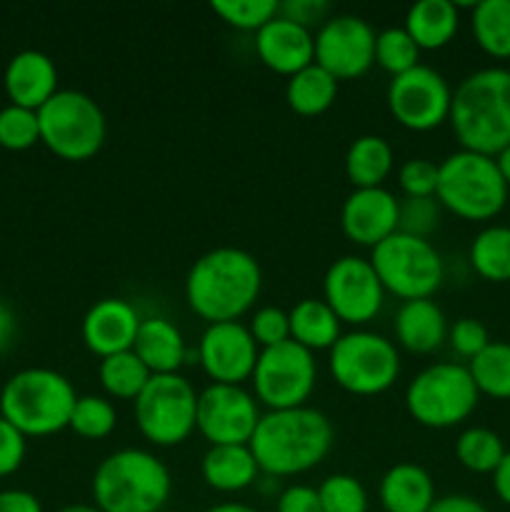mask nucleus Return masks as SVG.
Here are the masks:
<instances>
[{"label": "nucleus", "mask_w": 510, "mask_h": 512, "mask_svg": "<svg viewBox=\"0 0 510 512\" xmlns=\"http://www.w3.org/2000/svg\"><path fill=\"white\" fill-rule=\"evenodd\" d=\"M333 443L335 430L328 415L303 405L263 413L248 445L260 473L278 480L318 468L333 450Z\"/></svg>", "instance_id": "f257e3e1"}, {"label": "nucleus", "mask_w": 510, "mask_h": 512, "mask_svg": "<svg viewBox=\"0 0 510 512\" xmlns=\"http://www.w3.org/2000/svg\"><path fill=\"white\" fill-rule=\"evenodd\" d=\"M263 290V270L243 248H215L200 255L185 278L188 308L213 323H233L253 310Z\"/></svg>", "instance_id": "f03ea898"}, {"label": "nucleus", "mask_w": 510, "mask_h": 512, "mask_svg": "<svg viewBox=\"0 0 510 512\" xmlns=\"http://www.w3.org/2000/svg\"><path fill=\"white\" fill-rule=\"evenodd\" d=\"M448 123L463 150L503 153L510 145V68H480L460 80Z\"/></svg>", "instance_id": "7ed1b4c3"}, {"label": "nucleus", "mask_w": 510, "mask_h": 512, "mask_svg": "<svg viewBox=\"0 0 510 512\" xmlns=\"http://www.w3.org/2000/svg\"><path fill=\"white\" fill-rule=\"evenodd\" d=\"M90 490L100 512H160L173 493V475L150 450L123 448L100 460Z\"/></svg>", "instance_id": "20e7f679"}, {"label": "nucleus", "mask_w": 510, "mask_h": 512, "mask_svg": "<svg viewBox=\"0 0 510 512\" xmlns=\"http://www.w3.org/2000/svg\"><path fill=\"white\" fill-rule=\"evenodd\" d=\"M75 403L78 393L63 373L25 368L3 385L0 415L25 438H48L68 428Z\"/></svg>", "instance_id": "39448f33"}, {"label": "nucleus", "mask_w": 510, "mask_h": 512, "mask_svg": "<svg viewBox=\"0 0 510 512\" xmlns=\"http://www.w3.org/2000/svg\"><path fill=\"white\" fill-rule=\"evenodd\" d=\"M508 183L495 158L473 150H455L438 163L440 208L468 223H485L503 213L508 203Z\"/></svg>", "instance_id": "423d86ee"}, {"label": "nucleus", "mask_w": 510, "mask_h": 512, "mask_svg": "<svg viewBox=\"0 0 510 512\" xmlns=\"http://www.w3.org/2000/svg\"><path fill=\"white\" fill-rule=\"evenodd\" d=\"M328 370L345 393L375 398L388 393L400 378V350L385 335L355 328L340 335L328 350Z\"/></svg>", "instance_id": "0eeeda50"}, {"label": "nucleus", "mask_w": 510, "mask_h": 512, "mask_svg": "<svg viewBox=\"0 0 510 512\" xmlns=\"http://www.w3.org/2000/svg\"><path fill=\"white\" fill-rule=\"evenodd\" d=\"M480 393L468 365L433 363L420 370L405 388V410L418 425L448 430L475 413Z\"/></svg>", "instance_id": "6e6552de"}, {"label": "nucleus", "mask_w": 510, "mask_h": 512, "mask_svg": "<svg viewBox=\"0 0 510 512\" xmlns=\"http://www.w3.org/2000/svg\"><path fill=\"white\" fill-rule=\"evenodd\" d=\"M40 143L68 163L95 158L108 138V123L100 105L80 90H58L38 110Z\"/></svg>", "instance_id": "1a4fd4ad"}, {"label": "nucleus", "mask_w": 510, "mask_h": 512, "mask_svg": "<svg viewBox=\"0 0 510 512\" xmlns=\"http://www.w3.org/2000/svg\"><path fill=\"white\" fill-rule=\"evenodd\" d=\"M370 265L378 273L385 293L405 300L433 298L445 280L443 255L430 240L393 233L370 250Z\"/></svg>", "instance_id": "9d476101"}, {"label": "nucleus", "mask_w": 510, "mask_h": 512, "mask_svg": "<svg viewBox=\"0 0 510 512\" xmlns=\"http://www.w3.org/2000/svg\"><path fill=\"white\" fill-rule=\"evenodd\" d=\"M138 433L155 448H175L195 433L198 393L185 375H153L133 403Z\"/></svg>", "instance_id": "9b49d317"}, {"label": "nucleus", "mask_w": 510, "mask_h": 512, "mask_svg": "<svg viewBox=\"0 0 510 512\" xmlns=\"http://www.w3.org/2000/svg\"><path fill=\"white\" fill-rule=\"evenodd\" d=\"M253 395L263 408L290 410L308 405L318 385V363L293 340L260 350L253 370Z\"/></svg>", "instance_id": "f8f14e48"}, {"label": "nucleus", "mask_w": 510, "mask_h": 512, "mask_svg": "<svg viewBox=\"0 0 510 512\" xmlns=\"http://www.w3.org/2000/svg\"><path fill=\"white\" fill-rule=\"evenodd\" d=\"M385 100L395 123L413 133H428L448 123L453 88L443 73L420 63L390 80Z\"/></svg>", "instance_id": "ddd939ff"}, {"label": "nucleus", "mask_w": 510, "mask_h": 512, "mask_svg": "<svg viewBox=\"0 0 510 512\" xmlns=\"http://www.w3.org/2000/svg\"><path fill=\"white\" fill-rule=\"evenodd\" d=\"M385 288L368 258L343 255L323 278V300L338 320L350 328L373 323L385 305Z\"/></svg>", "instance_id": "4468645a"}, {"label": "nucleus", "mask_w": 510, "mask_h": 512, "mask_svg": "<svg viewBox=\"0 0 510 512\" xmlns=\"http://www.w3.org/2000/svg\"><path fill=\"white\" fill-rule=\"evenodd\" d=\"M260 418V403L243 385L210 383L198 393L195 430L208 445H248Z\"/></svg>", "instance_id": "2eb2a0df"}, {"label": "nucleus", "mask_w": 510, "mask_h": 512, "mask_svg": "<svg viewBox=\"0 0 510 512\" xmlns=\"http://www.w3.org/2000/svg\"><path fill=\"white\" fill-rule=\"evenodd\" d=\"M375 30L360 15H330L315 33V65L335 80H358L375 65Z\"/></svg>", "instance_id": "dca6fc26"}, {"label": "nucleus", "mask_w": 510, "mask_h": 512, "mask_svg": "<svg viewBox=\"0 0 510 512\" xmlns=\"http://www.w3.org/2000/svg\"><path fill=\"white\" fill-rule=\"evenodd\" d=\"M198 365L213 383L243 385L253 378L260 348L250 335L248 325L213 323L203 330L198 340Z\"/></svg>", "instance_id": "f3484780"}, {"label": "nucleus", "mask_w": 510, "mask_h": 512, "mask_svg": "<svg viewBox=\"0 0 510 512\" xmlns=\"http://www.w3.org/2000/svg\"><path fill=\"white\" fill-rule=\"evenodd\" d=\"M400 200L388 188H355L340 210L343 235L358 248H370L398 233Z\"/></svg>", "instance_id": "a211bd4d"}, {"label": "nucleus", "mask_w": 510, "mask_h": 512, "mask_svg": "<svg viewBox=\"0 0 510 512\" xmlns=\"http://www.w3.org/2000/svg\"><path fill=\"white\" fill-rule=\"evenodd\" d=\"M140 313L133 303L123 298H103L85 313L80 335L85 348L100 360L110 355L133 350L135 335L140 330Z\"/></svg>", "instance_id": "6ab92c4d"}, {"label": "nucleus", "mask_w": 510, "mask_h": 512, "mask_svg": "<svg viewBox=\"0 0 510 512\" xmlns=\"http://www.w3.org/2000/svg\"><path fill=\"white\" fill-rule=\"evenodd\" d=\"M255 53L260 63L273 73L293 78L295 73L315 63V35L313 30L293 23V20L278 18L270 20L265 28L255 33Z\"/></svg>", "instance_id": "aec40b11"}, {"label": "nucleus", "mask_w": 510, "mask_h": 512, "mask_svg": "<svg viewBox=\"0 0 510 512\" xmlns=\"http://www.w3.org/2000/svg\"><path fill=\"white\" fill-rule=\"evenodd\" d=\"M3 83L10 103L40 110L58 93V68L40 50H20L10 58Z\"/></svg>", "instance_id": "412c9836"}, {"label": "nucleus", "mask_w": 510, "mask_h": 512, "mask_svg": "<svg viewBox=\"0 0 510 512\" xmlns=\"http://www.w3.org/2000/svg\"><path fill=\"white\" fill-rule=\"evenodd\" d=\"M448 318L435 300H405L393 318L395 345L413 355H430L448 340Z\"/></svg>", "instance_id": "4be33fe9"}, {"label": "nucleus", "mask_w": 510, "mask_h": 512, "mask_svg": "<svg viewBox=\"0 0 510 512\" xmlns=\"http://www.w3.org/2000/svg\"><path fill=\"white\" fill-rule=\"evenodd\" d=\"M133 353L143 360L150 375H175L188 365V343L173 320L163 315H150L140 320Z\"/></svg>", "instance_id": "5701e85b"}, {"label": "nucleus", "mask_w": 510, "mask_h": 512, "mask_svg": "<svg viewBox=\"0 0 510 512\" xmlns=\"http://www.w3.org/2000/svg\"><path fill=\"white\" fill-rule=\"evenodd\" d=\"M378 498L383 512H430L438 493L423 465L398 463L380 478Z\"/></svg>", "instance_id": "b1692460"}, {"label": "nucleus", "mask_w": 510, "mask_h": 512, "mask_svg": "<svg viewBox=\"0 0 510 512\" xmlns=\"http://www.w3.org/2000/svg\"><path fill=\"white\" fill-rule=\"evenodd\" d=\"M200 473L215 493H243L260 478V468L250 445H210L203 455Z\"/></svg>", "instance_id": "393cba45"}, {"label": "nucleus", "mask_w": 510, "mask_h": 512, "mask_svg": "<svg viewBox=\"0 0 510 512\" xmlns=\"http://www.w3.org/2000/svg\"><path fill=\"white\" fill-rule=\"evenodd\" d=\"M405 33L420 50H440L450 45L460 28V8L450 0H420L410 5L403 23Z\"/></svg>", "instance_id": "a878e982"}, {"label": "nucleus", "mask_w": 510, "mask_h": 512, "mask_svg": "<svg viewBox=\"0 0 510 512\" xmlns=\"http://www.w3.org/2000/svg\"><path fill=\"white\" fill-rule=\"evenodd\" d=\"M290 340L300 348L318 353L330 350L343 335V323L323 298H303L288 310Z\"/></svg>", "instance_id": "bb28decb"}, {"label": "nucleus", "mask_w": 510, "mask_h": 512, "mask_svg": "<svg viewBox=\"0 0 510 512\" xmlns=\"http://www.w3.org/2000/svg\"><path fill=\"white\" fill-rule=\"evenodd\" d=\"M393 145L380 135H360L345 153V175L355 188H383L393 173Z\"/></svg>", "instance_id": "cd10ccee"}, {"label": "nucleus", "mask_w": 510, "mask_h": 512, "mask_svg": "<svg viewBox=\"0 0 510 512\" xmlns=\"http://www.w3.org/2000/svg\"><path fill=\"white\" fill-rule=\"evenodd\" d=\"M335 98H338V80L315 63L288 78V85H285V103L295 115H303V118H318L328 113Z\"/></svg>", "instance_id": "c85d7f7f"}, {"label": "nucleus", "mask_w": 510, "mask_h": 512, "mask_svg": "<svg viewBox=\"0 0 510 512\" xmlns=\"http://www.w3.org/2000/svg\"><path fill=\"white\" fill-rule=\"evenodd\" d=\"M470 30L485 55L510 60V0H480L470 5Z\"/></svg>", "instance_id": "c756f323"}, {"label": "nucleus", "mask_w": 510, "mask_h": 512, "mask_svg": "<svg viewBox=\"0 0 510 512\" xmlns=\"http://www.w3.org/2000/svg\"><path fill=\"white\" fill-rule=\"evenodd\" d=\"M468 260L488 283H510V225H485L470 243Z\"/></svg>", "instance_id": "7c9ffc66"}, {"label": "nucleus", "mask_w": 510, "mask_h": 512, "mask_svg": "<svg viewBox=\"0 0 510 512\" xmlns=\"http://www.w3.org/2000/svg\"><path fill=\"white\" fill-rule=\"evenodd\" d=\"M150 370L145 368L143 360L133 353V350H125V353L110 355L103 358L98 365V380L103 385V390L108 393V398L113 400H138V395L143 393L145 385L150 383Z\"/></svg>", "instance_id": "2f4dec72"}, {"label": "nucleus", "mask_w": 510, "mask_h": 512, "mask_svg": "<svg viewBox=\"0 0 510 512\" xmlns=\"http://www.w3.org/2000/svg\"><path fill=\"white\" fill-rule=\"evenodd\" d=\"M505 453L508 450H505L503 438L495 430L480 428V425L465 428L455 440V460L475 475H493Z\"/></svg>", "instance_id": "473e14b6"}, {"label": "nucleus", "mask_w": 510, "mask_h": 512, "mask_svg": "<svg viewBox=\"0 0 510 512\" xmlns=\"http://www.w3.org/2000/svg\"><path fill=\"white\" fill-rule=\"evenodd\" d=\"M468 370L480 395L510 400V343L490 340L488 348L470 360Z\"/></svg>", "instance_id": "72a5a7b5"}, {"label": "nucleus", "mask_w": 510, "mask_h": 512, "mask_svg": "<svg viewBox=\"0 0 510 512\" xmlns=\"http://www.w3.org/2000/svg\"><path fill=\"white\" fill-rule=\"evenodd\" d=\"M115 425H118V410H115L113 400L103 398V395H78L68 425L78 438L103 440L113 433Z\"/></svg>", "instance_id": "f704fd0d"}, {"label": "nucleus", "mask_w": 510, "mask_h": 512, "mask_svg": "<svg viewBox=\"0 0 510 512\" xmlns=\"http://www.w3.org/2000/svg\"><path fill=\"white\" fill-rule=\"evenodd\" d=\"M423 50L415 45V40L405 33V28H385L375 35V63L390 73L393 78L408 73L415 65H420Z\"/></svg>", "instance_id": "c9c22d12"}, {"label": "nucleus", "mask_w": 510, "mask_h": 512, "mask_svg": "<svg viewBox=\"0 0 510 512\" xmlns=\"http://www.w3.org/2000/svg\"><path fill=\"white\" fill-rule=\"evenodd\" d=\"M210 10L230 28L258 33L270 20L278 18L280 3L278 0H215L210 3Z\"/></svg>", "instance_id": "e433bc0d"}, {"label": "nucleus", "mask_w": 510, "mask_h": 512, "mask_svg": "<svg viewBox=\"0 0 510 512\" xmlns=\"http://www.w3.org/2000/svg\"><path fill=\"white\" fill-rule=\"evenodd\" d=\"M315 490L323 512H368V490L355 475H328Z\"/></svg>", "instance_id": "4c0bfd02"}, {"label": "nucleus", "mask_w": 510, "mask_h": 512, "mask_svg": "<svg viewBox=\"0 0 510 512\" xmlns=\"http://www.w3.org/2000/svg\"><path fill=\"white\" fill-rule=\"evenodd\" d=\"M40 143L38 110L5 105L0 110V145L8 150H28Z\"/></svg>", "instance_id": "58836bf2"}, {"label": "nucleus", "mask_w": 510, "mask_h": 512, "mask_svg": "<svg viewBox=\"0 0 510 512\" xmlns=\"http://www.w3.org/2000/svg\"><path fill=\"white\" fill-rule=\"evenodd\" d=\"M440 213L443 208H440L438 198H403L400 200L398 230L428 240L438 230Z\"/></svg>", "instance_id": "ea45409f"}, {"label": "nucleus", "mask_w": 510, "mask_h": 512, "mask_svg": "<svg viewBox=\"0 0 510 512\" xmlns=\"http://www.w3.org/2000/svg\"><path fill=\"white\" fill-rule=\"evenodd\" d=\"M248 330L260 350L275 348V345L290 340L288 310L278 308V305H263V308L253 310V315H250Z\"/></svg>", "instance_id": "a19ab883"}, {"label": "nucleus", "mask_w": 510, "mask_h": 512, "mask_svg": "<svg viewBox=\"0 0 510 512\" xmlns=\"http://www.w3.org/2000/svg\"><path fill=\"white\" fill-rule=\"evenodd\" d=\"M398 185L405 198H435L438 190V165L428 158L405 160L398 170Z\"/></svg>", "instance_id": "79ce46f5"}, {"label": "nucleus", "mask_w": 510, "mask_h": 512, "mask_svg": "<svg viewBox=\"0 0 510 512\" xmlns=\"http://www.w3.org/2000/svg\"><path fill=\"white\" fill-rule=\"evenodd\" d=\"M448 343L455 350V355H460V358L470 363L475 355H480L488 348L490 335L488 328L478 318H460L448 328Z\"/></svg>", "instance_id": "37998d69"}, {"label": "nucleus", "mask_w": 510, "mask_h": 512, "mask_svg": "<svg viewBox=\"0 0 510 512\" xmlns=\"http://www.w3.org/2000/svg\"><path fill=\"white\" fill-rule=\"evenodd\" d=\"M25 453H28L25 435L0 415V478H8L15 470H20Z\"/></svg>", "instance_id": "c03bdc74"}, {"label": "nucleus", "mask_w": 510, "mask_h": 512, "mask_svg": "<svg viewBox=\"0 0 510 512\" xmlns=\"http://www.w3.org/2000/svg\"><path fill=\"white\" fill-rule=\"evenodd\" d=\"M330 5L325 0H288L280 3V15L293 23L303 25V28H313V25H323L328 20Z\"/></svg>", "instance_id": "a18cd8bd"}, {"label": "nucleus", "mask_w": 510, "mask_h": 512, "mask_svg": "<svg viewBox=\"0 0 510 512\" xmlns=\"http://www.w3.org/2000/svg\"><path fill=\"white\" fill-rule=\"evenodd\" d=\"M275 512H323V505H320L318 490L295 483L280 490L278 500H275Z\"/></svg>", "instance_id": "49530a36"}, {"label": "nucleus", "mask_w": 510, "mask_h": 512, "mask_svg": "<svg viewBox=\"0 0 510 512\" xmlns=\"http://www.w3.org/2000/svg\"><path fill=\"white\" fill-rule=\"evenodd\" d=\"M0 512H43V505L28 490L10 488L0 490Z\"/></svg>", "instance_id": "de8ad7c7"}, {"label": "nucleus", "mask_w": 510, "mask_h": 512, "mask_svg": "<svg viewBox=\"0 0 510 512\" xmlns=\"http://www.w3.org/2000/svg\"><path fill=\"white\" fill-rule=\"evenodd\" d=\"M430 512H490L480 500H475L473 495H445V498L435 500V505Z\"/></svg>", "instance_id": "09e8293b"}, {"label": "nucleus", "mask_w": 510, "mask_h": 512, "mask_svg": "<svg viewBox=\"0 0 510 512\" xmlns=\"http://www.w3.org/2000/svg\"><path fill=\"white\" fill-rule=\"evenodd\" d=\"M15 338H18V320H15L13 308L0 300V355L13 348Z\"/></svg>", "instance_id": "8fccbe9b"}, {"label": "nucleus", "mask_w": 510, "mask_h": 512, "mask_svg": "<svg viewBox=\"0 0 510 512\" xmlns=\"http://www.w3.org/2000/svg\"><path fill=\"white\" fill-rule=\"evenodd\" d=\"M493 490L498 495V500L510 508V450L505 453V458L500 460V465L493 473Z\"/></svg>", "instance_id": "3c124183"}, {"label": "nucleus", "mask_w": 510, "mask_h": 512, "mask_svg": "<svg viewBox=\"0 0 510 512\" xmlns=\"http://www.w3.org/2000/svg\"><path fill=\"white\" fill-rule=\"evenodd\" d=\"M205 512H260L255 510L253 505H245V503H235V500H228V503H218V505H210Z\"/></svg>", "instance_id": "603ef678"}, {"label": "nucleus", "mask_w": 510, "mask_h": 512, "mask_svg": "<svg viewBox=\"0 0 510 512\" xmlns=\"http://www.w3.org/2000/svg\"><path fill=\"white\" fill-rule=\"evenodd\" d=\"M495 163H498L500 173H503L505 183H508V188H510V145L503 150V153L495 155Z\"/></svg>", "instance_id": "864d4df0"}, {"label": "nucleus", "mask_w": 510, "mask_h": 512, "mask_svg": "<svg viewBox=\"0 0 510 512\" xmlns=\"http://www.w3.org/2000/svg\"><path fill=\"white\" fill-rule=\"evenodd\" d=\"M55 512H100V510L95 508L93 503H73V505H65V508H60Z\"/></svg>", "instance_id": "5fc2aeb1"}]
</instances>
